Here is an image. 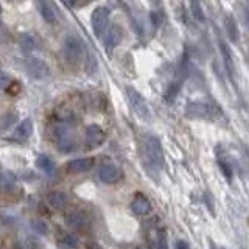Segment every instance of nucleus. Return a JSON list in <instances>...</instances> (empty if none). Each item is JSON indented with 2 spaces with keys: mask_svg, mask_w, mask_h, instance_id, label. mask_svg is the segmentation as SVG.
Listing matches in <instances>:
<instances>
[{
  "mask_svg": "<svg viewBox=\"0 0 249 249\" xmlns=\"http://www.w3.org/2000/svg\"><path fill=\"white\" fill-rule=\"evenodd\" d=\"M61 243L64 246H69V248H78V240L75 235H72V233H66V235H62Z\"/></svg>",
  "mask_w": 249,
  "mask_h": 249,
  "instance_id": "nucleus-22",
  "label": "nucleus"
},
{
  "mask_svg": "<svg viewBox=\"0 0 249 249\" xmlns=\"http://www.w3.org/2000/svg\"><path fill=\"white\" fill-rule=\"evenodd\" d=\"M66 223L70 229L73 231H86L89 228V216L86 215L83 210H72V212L66 213Z\"/></svg>",
  "mask_w": 249,
  "mask_h": 249,
  "instance_id": "nucleus-8",
  "label": "nucleus"
},
{
  "mask_svg": "<svg viewBox=\"0 0 249 249\" xmlns=\"http://www.w3.org/2000/svg\"><path fill=\"white\" fill-rule=\"evenodd\" d=\"M62 50H64V56L70 64H78V62L84 58V53H86L83 41L73 35H69L64 37Z\"/></svg>",
  "mask_w": 249,
  "mask_h": 249,
  "instance_id": "nucleus-2",
  "label": "nucleus"
},
{
  "mask_svg": "<svg viewBox=\"0 0 249 249\" xmlns=\"http://www.w3.org/2000/svg\"><path fill=\"white\" fill-rule=\"evenodd\" d=\"M11 84H13V80H11V76L5 73L3 70H0V89L2 90H8L11 88Z\"/></svg>",
  "mask_w": 249,
  "mask_h": 249,
  "instance_id": "nucleus-21",
  "label": "nucleus"
},
{
  "mask_svg": "<svg viewBox=\"0 0 249 249\" xmlns=\"http://www.w3.org/2000/svg\"><path fill=\"white\" fill-rule=\"evenodd\" d=\"M25 249H45L41 243H39L37 240L35 238H28L27 243H25Z\"/></svg>",
  "mask_w": 249,
  "mask_h": 249,
  "instance_id": "nucleus-24",
  "label": "nucleus"
},
{
  "mask_svg": "<svg viewBox=\"0 0 249 249\" xmlns=\"http://www.w3.org/2000/svg\"><path fill=\"white\" fill-rule=\"evenodd\" d=\"M126 97H128V101L132 107V111L136 112V115L139 117V119L143 120V122H150L151 120V109H150V106H148L146 100L142 97V93H139L136 89H132V88H128Z\"/></svg>",
  "mask_w": 249,
  "mask_h": 249,
  "instance_id": "nucleus-3",
  "label": "nucleus"
},
{
  "mask_svg": "<svg viewBox=\"0 0 249 249\" xmlns=\"http://www.w3.org/2000/svg\"><path fill=\"white\" fill-rule=\"evenodd\" d=\"M36 167L39 170H42L44 173L47 175H53L54 173V162L49 158V156H45V154H41V156H37V159H36Z\"/></svg>",
  "mask_w": 249,
  "mask_h": 249,
  "instance_id": "nucleus-18",
  "label": "nucleus"
},
{
  "mask_svg": "<svg viewBox=\"0 0 249 249\" xmlns=\"http://www.w3.org/2000/svg\"><path fill=\"white\" fill-rule=\"evenodd\" d=\"M122 39V30L119 25H112L111 28L107 30V35H106V49L107 50H112L114 47L120 42Z\"/></svg>",
  "mask_w": 249,
  "mask_h": 249,
  "instance_id": "nucleus-17",
  "label": "nucleus"
},
{
  "mask_svg": "<svg viewBox=\"0 0 249 249\" xmlns=\"http://www.w3.org/2000/svg\"><path fill=\"white\" fill-rule=\"evenodd\" d=\"M134 249H148V248H145L142 245H137V246H134Z\"/></svg>",
  "mask_w": 249,
  "mask_h": 249,
  "instance_id": "nucleus-26",
  "label": "nucleus"
},
{
  "mask_svg": "<svg viewBox=\"0 0 249 249\" xmlns=\"http://www.w3.org/2000/svg\"><path fill=\"white\" fill-rule=\"evenodd\" d=\"M176 249H190V246H189V243H187V241L179 240L178 243H176Z\"/></svg>",
  "mask_w": 249,
  "mask_h": 249,
  "instance_id": "nucleus-25",
  "label": "nucleus"
},
{
  "mask_svg": "<svg viewBox=\"0 0 249 249\" xmlns=\"http://www.w3.org/2000/svg\"><path fill=\"white\" fill-rule=\"evenodd\" d=\"M31 134H33V122H31V119H25L16 126V129L13 132V139L23 142V140L30 139Z\"/></svg>",
  "mask_w": 249,
  "mask_h": 249,
  "instance_id": "nucleus-15",
  "label": "nucleus"
},
{
  "mask_svg": "<svg viewBox=\"0 0 249 249\" xmlns=\"http://www.w3.org/2000/svg\"><path fill=\"white\" fill-rule=\"evenodd\" d=\"M36 8L39 14H41V18L47 22L53 25V23H56L58 20V13H56V8L52 3V0H36Z\"/></svg>",
  "mask_w": 249,
  "mask_h": 249,
  "instance_id": "nucleus-11",
  "label": "nucleus"
},
{
  "mask_svg": "<svg viewBox=\"0 0 249 249\" xmlns=\"http://www.w3.org/2000/svg\"><path fill=\"white\" fill-rule=\"evenodd\" d=\"M19 45L23 53H31L35 49H36V41L35 37L28 35V33H22L19 36Z\"/></svg>",
  "mask_w": 249,
  "mask_h": 249,
  "instance_id": "nucleus-19",
  "label": "nucleus"
},
{
  "mask_svg": "<svg viewBox=\"0 0 249 249\" xmlns=\"http://www.w3.org/2000/svg\"><path fill=\"white\" fill-rule=\"evenodd\" d=\"M246 25L249 27V13H246Z\"/></svg>",
  "mask_w": 249,
  "mask_h": 249,
  "instance_id": "nucleus-27",
  "label": "nucleus"
},
{
  "mask_svg": "<svg viewBox=\"0 0 249 249\" xmlns=\"http://www.w3.org/2000/svg\"><path fill=\"white\" fill-rule=\"evenodd\" d=\"M142 160L150 173H159L163 168V150L156 136H146L142 142Z\"/></svg>",
  "mask_w": 249,
  "mask_h": 249,
  "instance_id": "nucleus-1",
  "label": "nucleus"
},
{
  "mask_svg": "<svg viewBox=\"0 0 249 249\" xmlns=\"http://www.w3.org/2000/svg\"><path fill=\"white\" fill-rule=\"evenodd\" d=\"M98 176L101 179V182L105 184H115L123 179V173L119 167L112 165V163H107V165H103L98 171Z\"/></svg>",
  "mask_w": 249,
  "mask_h": 249,
  "instance_id": "nucleus-12",
  "label": "nucleus"
},
{
  "mask_svg": "<svg viewBox=\"0 0 249 249\" xmlns=\"http://www.w3.org/2000/svg\"><path fill=\"white\" fill-rule=\"evenodd\" d=\"M90 23H92L93 35H95L98 39L103 37V35L107 31V25H109V10L107 8L106 6L95 8L90 16Z\"/></svg>",
  "mask_w": 249,
  "mask_h": 249,
  "instance_id": "nucleus-4",
  "label": "nucleus"
},
{
  "mask_svg": "<svg viewBox=\"0 0 249 249\" xmlns=\"http://www.w3.org/2000/svg\"><path fill=\"white\" fill-rule=\"evenodd\" d=\"M31 224H33V229L36 232H39V233H42V235H47V233H49V226L45 224V221H42V220H35Z\"/></svg>",
  "mask_w": 249,
  "mask_h": 249,
  "instance_id": "nucleus-23",
  "label": "nucleus"
},
{
  "mask_svg": "<svg viewBox=\"0 0 249 249\" xmlns=\"http://www.w3.org/2000/svg\"><path fill=\"white\" fill-rule=\"evenodd\" d=\"M185 114L190 119H212L216 115V107L206 101H192L187 105Z\"/></svg>",
  "mask_w": 249,
  "mask_h": 249,
  "instance_id": "nucleus-6",
  "label": "nucleus"
},
{
  "mask_svg": "<svg viewBox=\"0 0 249 249\" xmlns=\"http://www.w3.org/2000/svg\"><path fill=\"white\" fill-rule=\"evenodd\" d=\"M49 204H50L53 209H56V210L64 209V207L69 204V196H67V193H64V192H52V193L49 195Z\"/></svg>",
  "mask_w": 249,
  "mask_h": 249,
  "instance_id": "nucleus-16",
  "label": "nucleus"
},
{
  "mask_svg": "<svg viewBox=\"0 0 249 249\" xmlns=\"http://www.w3.org/2000/svg\"><path fill=\"white\" fill-rule=\"evenodd\" d=\"M54 139H56V146L62 153H69L75 148V140L72 129L67 124H58L54 128Z\"/></svg>",
  "mask_w": 249,
  "mask_h": 249,
  "instance_id": "nucleus-7",
  "label": "nucleus"
},
{
  "mask_svg": "<svg viewBox=\"0 0 249 249\" xmlns=\"http://www.w3.org/2000/svg\"><path fill=\"white\" fill-rule=\"evenodd\" d=\"M150 249H168V238L163 228H153L146 233Z\"/></svg>",
  "mask_w": 249,
  "mask_h": 249,
  "instance_id": "nucleus-9",
  "label": "nucleus"
},
{
  "mask_svg": "<svg viewBox=\"0 0 249 249\" xmlns=\"http://www.w3.org/2000/svg\"><path fill=\"white\" fill-rule=\"evenodd\" d=\"M151 202L146 196H143L142 193H137L134 199L131 201V210L132 213H136L139 216H146L148 213L151 212Z\"/></svg>",
  "mask_w": 249,
  "mask_h": 249,
  "instance_id": "nucleus-13",
  "label": "nucleus"
},
{
  "mask_svg": "<svg viewBox=\"0 0 249 249\" xmlns=\"http://www.w3.org/2000/svg\"><path fill=\"white\" fill-rule=\"evenodd\" d=\"M93 159L92 158H78L72 159L67 163V170L70 173H86L93 167Z\"/></svg>",
  "mask_w": 249,
  "mask_h": 249,
  "instance_id": "nucleus-14",
  "label": "nucleus"
},
{
  "mask_svg": "<svg viewBox=\"0 0 249 249\" xmlns=\"http://www.w3.org/2000/svg\"><path fill=\"white\" fill-rule=\"evenodd\" d=\"M2 14H3V10H2V5H0V19H2Z\"/></svg>",
  "mask_w": 249,
  "mask_h": 249,
  "instance_id": "nucleus-28",
  "label": "nucleus"
},
{
  "mask_svg": "<svg viewBox=\"0 0 249 249\" xmlns=\"http://www.w3.org/2000/svg\"><path fill=\"white\" fill-rule=\"evenodd\" d=\"M25 72L33 80H47L50 76V67L44 59L39 58H27L25 59Z\"/></svg>",
  "mask_w": 249,
  "mask_h": 249,
  "instance_id": "nucleus-5",
  "label": "nucleus"
},
{
  "mask_svg": "<svg viewBox=\"0 0 249 249\" xmlns=\"http://www.w3.org/2000/svg\"><path fill=\"white\" fill-rule=\"evenodd\" d=\"M105 139H106L105 131L101 129L98 124H89V126L86 128V145H88V148H90V150L98 148L105 142Z\"/></svg>",
  "mask_w": 249,
  "mask_h": 249,
  "instance_id": "nucleus-10",
  "label": "nucleus"
},
{
  "mask_svg": "<svg viewBox=\"0 0 249 249\" xmlns=\"http://www.w3.org/2000/svg\"><path fill=\"white\" fill-rule=\"evenodd\" d=\"M226 27H228V35H229V37L232 39L233 42H237L240 35H238V28L235 25V22H233L231 18H228V19H226Z\"/></svg>",
  "mask_w": 249,
  "mask_h": 249,
  "instance_id": "nucleus-20",
  "label": "nucleus"
}]
</instances>
